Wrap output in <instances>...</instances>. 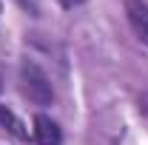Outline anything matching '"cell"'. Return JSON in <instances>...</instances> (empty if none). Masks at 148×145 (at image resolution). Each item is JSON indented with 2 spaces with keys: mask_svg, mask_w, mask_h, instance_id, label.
<instances>
[{
  "mask_svg": "<svg viewBox=\"0 0 148 145\" xmlns=\"http://www.w3.org/2000/svg\"><path fill=\"white\" fill-rule=\"evenodd\" d=\"M0 91H3V80H0Z\"/></svg>",
  "mask_w": 148,
  "mask_h": 145,
  "instance_id": "6",
  "label": "cell"
},
{
  "mask_svg": "<svg viewBox=\"0 0 148 145\" xmlns=\"http://www.w3.org/2000/svg\"><path fill=\"white\" fill-rule=\"evenodd\" d=\"M20 88L23 94L34 103V105H51L54 103V88H51V80L46 77V71L32 63V60H23L20 66Z\"/></svg>",
  "mask_w": 148,
  "mask_h": 145,
  "instance_id": "1",
  "label": "cell"
},
{
  "mask_svg": "<svg viewBox=\"0 0 148 145\" xmlns=\"http://www.w3.org/2000/svg\"><path fill=\"white\" fill-rule=\"evenodd\" d=\"M125 17H128L134 34L140 37V43L148 46V3L145 0H125Z\"/></svg>",
  "mask_w": 148,
  "mask_h": 145,
  "instance_id": "2",
  "label": "cell"
},
{
  "mask_svg": "<svg viewBox=\"0 0 148 145\" xmlns=\"http://www.w3.org/2000/svg\"><path fill=\"white\" fill-rule=\"evenodd\" d=\"M0 125L6 128L12 137H17V140H29V131H26V125H23V120H20L12 108H6L3 103H0Z\"/></svg>",
  "mask_w": 148,
  "mask_h": 145,
  "instance_id": "4",
  "label": "cell"
},
{
  "mask_svg": "<svg viewBox=\"0 0 148 145\" xmlns=\"http://www.w3.org/2000/svg\"><path fill=\"white\" fill-rule=\"evenodd\" d=\"M32 137L37 145H60L63 142V131L51 117L46 114H37L34 117V128H32Z\"/></svg>",
  "mask_w": 148,
  "mask_h": 145,
  "instance_id": "3",
  "label": "cell"
},
{
  "mask_svg": "<svg viewBox=\"0 0 148 145\" xmlns=\"http://www.w3.org/2000/svg\"><path fill=\"white\" fill-rule=\"evenodd\" d=\"M80 3H83V0H60L63 9H74V6H80Z\"/></svg>",
  "mask_w": 148,
  "mask_h": 145,
  "instance_id": "5",
  "label": "cell"
}]
</instances>
